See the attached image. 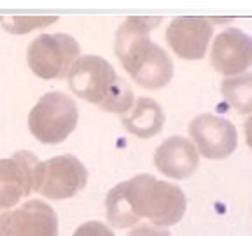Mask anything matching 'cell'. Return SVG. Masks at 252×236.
I'll use <instances>...</instances> for the list:
<instances>
[{
    "mask_svg": "<svg viewBox=\"0 0 252 236\" xmlns=\"http://www.w3.org/2000/svg\"><path fill=\"white\" fill-rule=\"evenodd\" d=\"M105 208L107 220L114 228L126 229L142 219L158 228H168L182 220L188 200L177 184L140 173L110 189Z\"/></svg>",
    "mask_w": 252,
    "mask_h": 236,
    "instance_id": "6da1fadb",
    "label": "cell"
},
{
    "mask_svg": "<svg viewBox=\"0 0 252 236\" xmlns=\"http://www.w3.org/2000/svg\"><path fill=\"white\" fill-rule=\"evenodd\" d=\"M210 65L224 77L244 74L252 67V35L235 27L217 33L210 47Z\"/></svg>",
    "mask_w": 252,
    "mask_h": 236,
    "instance_id": "8fae6325",
    "label": "cell"
},
{
    "mask_svg": "<svg viewBox=\"0 0 252 236\" xmlns=\"http://www.w3.org/2000/svg\"><path fill=\"white\" fill-rule=\"evenodd\" d=\"M220 94L236 114H252V72L226 77L220 83Z\"/></svg>",
    "mask_w": 252,
    "mask_h": 236,
    "instance_id": "5bb4252c",
    "label": "cell"
},
{
    "mask_svg": "<svg viewBox=\"0 0 252 236\" xmlns=\"http://www.w3.org/2000/svg\"><path fill=\"white\" fill-rule=\"evenodd\" d=\"M88 184V170L74 154H62L40 161L33 191L47 200H67L81 193Z\"/></svg>",
    "mask_w": 252,
    "mask_h": 236,
    "instance_id": "8992f818",
    "label": "cell"
},
{
    "mask_svg": "<svg viewBox=\"0 0 252 236\" xmlns=\"http://www.w3.org/2000/svg\"><path fill=\"white\" fill-rule=\"evenodd\" d=\"M128 236H172L166 229L158 228V226H138Z\"/></svg>",
    "mask_w": 252,
    "mask_h": 236,
    "instance_id": "e0dca14e",
    "label": "cell"
},
{
    "mask_svg": "<svg viewBox=\"0 0 252 236\" xmlns=\"http://www.w3.org/2000/svg\"><path fill=\"white\" fill-rule=\"evenodd\" d=\"M58 16H11V18H2L4 28L9 33L23 35L28 31L46 28L49 25L56 23Z\"/></svg>",
    "mask_w": 252,
    "mask_h": 236,
    "instance_id": "9a60e30c",
    "label": "cell"
},
{
    "mask_svg": "<svg viewBox=\"0 0 252 236\" xmlns=\"http://www.w3.org/2000/svg\"><path fill=\"white\" fill-rule=\"evenodd\" d=\"M161 18L130 16L116 31L114 51L130 77L144 89L156 91L173 79V59L161 46L151 40V31Z\"/></svg>",
    "mask_w": 252,
    "mask_h": 236,
    "instance_id": "7a4b0ae2",
    "label": "cell"
},
{
    "mask_svg": "<svg viewBox=\"0 0 252 236\" xmlns=\"http://www.w3.org/2000/svg\"><path fill=\"white\" fill-rule=\"evenodd\" d=\"M214 35V23L203 16H177L166 27L165 37L173 55L181 59H203Z\"/></svg>",
    "mask_w": 252,
    "mask_h": 236,
    "instance_id": "9c48e42d",
    "label": "cell"
},
{
    "mask_svg": "<svg viewBox=\"0 0 252 236\" xmlns=\"http://www.w3.org/2000/svg\"><path fill=\"white\" fill-rule=\"evenodd\" d=\"M68 88L77 98L105 112L125 114L133 107L135 94L130 83L98 55H81L67 75Z\"/></svg>",
    "mask_w": 252,
    "mask_h": 236,
    "instance_id": "3957f363",
    "label": "cell"
},
{
    "mask_svg": "<svg viewBox=\"0 0 252 236\" xmlns=\"http://www.w3.org/2000/svg\"><path fill=\"white\" fill-rule=\"evenodd\" d=\"M245 142H247L249 149H252V114L245 121Z\"/></svg>",
    "mask_w": 252,
    "mask_h": 236,
    "instance_id": "ac0fdd59",
    "label": "cell"
},
{
    "mask_svg": "<svg viewBox=\"0 0 252 236\" xmlns=\"http://www.w3.org/2000/svg\"><path fill=\"white\" fill-rule=\"evenodd\" d=\"M166 118L161 105L149 96H140L135 100L130 114L121 119L123 128L142 140H147V138H153L154 135L161 133Z\"/></svg>",
    "mask_w": 252,
    "mask_h": 236,
    "instance_id": "4fadbf2b",
    "label": "cell"
},
{
    "mask_svg": "<svg viewBox=\"0 0 252 236\" xmlns=\"http://www.w3.org/2000/svg\"><path fill=\"white\" fill-rule=\"evenodd\" d=\"M0 23H2V18H0Z\"/></svg>",
    "mask_w": 252,
    "mask_h": 236,
    "instance_id": "d6986e66",
    "label": "cell"
},
{
    "mask_svg": "<svg viewBox=\"0 0 252 236\" xmlns=\"http://www.w3.org/2000/svg\"><path fill=\"white\" fill-rule=\"evenodd\" d=\"M189 137L198 154L212 161L226 159L236 150L238 131L229 119L216 114H200L189 122Z\"/></svg>",
    "mask_w": 252,
    "mask_h": 236,
    "instance_id": "52a82bcc",
    "label": "cell"
},
{
    "mask_svg": "<svg viewBox=\"0 0 252 236\" xmlns=\"http://www.w3.org/2000/svg\"><path fill=\"white\" fill-rule=\"evenodd\" d=\"M0 236H58V217L46 201L28 200L0 215Z\"/></svg>",
    "mask_w": 252,
    "mask_h": 236,
    "instance_id": "ba28073f",
    "label": "cell"
},
{
    "mask_svg": "<svg viewBox=\"0 0 252 236\" xmlns=\"http://www.w3.org/2000/svg\"><path fill=\"white\" fill-rule=\"evenodd\" d=\"M79 109L72 96L63 91L42 94L28 116V130L42 144H62L77 128Z\"/></svg>",
    "mask_w": 252,
    "mask_h": 236,
    "instance_id": "277c9868",
    "label": "cell"
},
{
    "mask_svg": "<svg viewBox=\"0 0 252 236\" xmlns=\"http://www.w3.org/2000/svg\"><path fill=\"white\" fill-rule=\"evenodd\" d=\"M154 166L165 177L184 180L198 170L200 154L189 138L173 135L158 146L154 152Z\"/></svg>",
    "mask_w": 252,
    "mask_h": 236,
    "instance_id": "7c38bea8",
    "label": "cell"
},
{
    "mask_svg": "<svg viewBox=\"0 0 252 236\" xmlns=\"http://www.w3.org/2000/svg\"><path fill=\"white\" fill-rule=\"evenodd\" d=\"M39 163L35 154L28 150L0 159V208H14L33 191Z\"/></svg>",
    "mask_w": 252,
    "mask_h": 236,
    "instance_id": "30bf717a",
    "label": "cell"
},
{
    "mask_svg": "<svg viewBox=\"0 0 252 236\" xmlns=\"http://www.w3.org/2000/svg\"><path fill=\"white\" fill-rule=\"evenodd\" d=\"M72 236H116V235L112 233V229L103 224V222L90 220V222H84V224L79 226Z\"/></svg>",
    "mask_w": 252,
    "mask_h": 236,
    "instance_id": "2e32d148",
    "label": "cell"
},
{
    "mask_svg": "<svg viewBox=\"0 0 252 236\" xmlns=\"http://www.w3.org/2000/svg\"><path fill=\"white\" fill-rule=\"evenodd\" d=\"M81 56V46L68 33H42L27 49L28 67L44 81H60Z\"/></svg>",
    "mask_w": 252,
    "mask_h": 236,
    "instance_id": "5b68a950",
    "label": "cell"
}]
</instances>
